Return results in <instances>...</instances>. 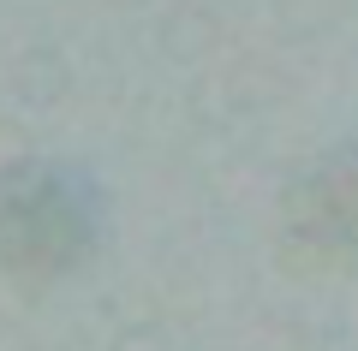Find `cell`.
<instances>
[{"label": "cell", "mask_w": 358, "mask_h": 351, "mask_svg": "<svg viewBox=\"0 0 358 351\" xmlns=\"http://www.w3.org/2000/svg\"><path fill=\"white\" fill-rule=\"evenodd\" d=\"M114 351H167V339H162V327H131Z\"/></svg>", "instance_id": "cell-1"}]
</instances>
